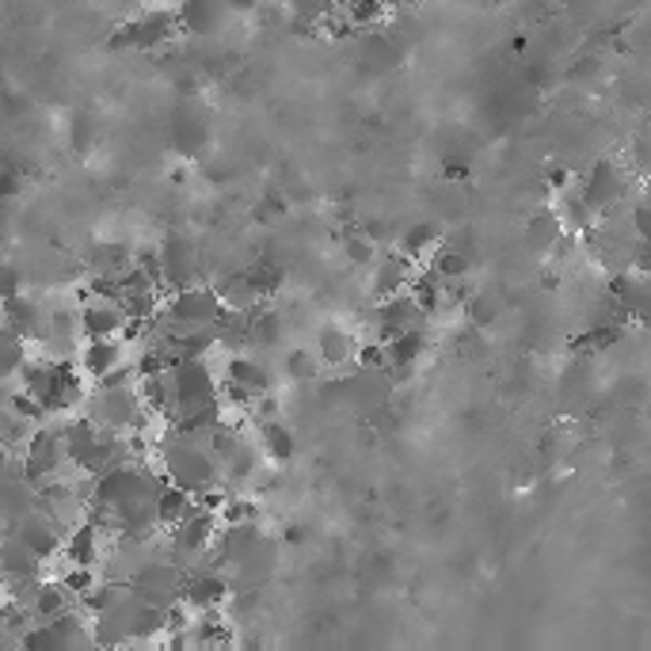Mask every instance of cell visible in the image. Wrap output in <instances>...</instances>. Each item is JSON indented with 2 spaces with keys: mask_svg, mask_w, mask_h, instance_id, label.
<instances>
[{
  "mask_svg": "<svg viewBox=\"0 0 651 651\" xmlns=\"http://www.w3.org/2000/svg\"><path fill=\"white\" fill-rule=\"evenodd\" d=\"M171 393H176V408H171V419H176L202 404L221 400V378L214 373L209 358H183L171 366Z\"/></svg>",
  "mask_w": 651,
  "mask_h": 651,
  "instance_id": "6da1fadb",
  "label": "cell"
},
{
  "mask_svg": "<svg viewBox=\"0 0 651 651\" xmlns=\"http://www.w3.org/2000/svg\"><path fill=\"white\" fill-rule=\"evenodd\" d=\"M161 256H164V294L206 282V271L199 267V248L183 233H171L161 244Z\"/></svg>",
  "mask_w": 651,
  "mask_h": 651,
  "instance_id": "7a4b0ae2",
  "label": "cell"
},
{
  "mask_svg": "<svg viewBox=\"0 0 651 651\" xmlns=\"http://www.w3.org/2000/svg\"><path fill=\"white\" fill-rule=\"evenodd\" d=\"M130 317H126L123 302H111V297H88L80 305V328H85V340H115L126 332Z\"/></svg>",
  "mask_w": 651,
  "mask_h": 651,
  "instance_id": "3957f363",
  "label": "cell"
},
{
  "mask_svg": "<svg viewBox=\"0 0 651 651\" xmlns=\"http://www.w3.org/2000/svg\"><path fill=\"white\" fill-rule=\"evenodd\" d=\"M179 16L168 9H156V12H145L141 20H133L130 27H123V31L115 35V47H161V42H168L171 35H176Z\"/></svg>",
  "mask_w": 651,
  "mask_h": 651,
  "instance_id": "277c9868",
  "label": "cell"
},
{
  "mask_svg": "<svg viewBox=\"0 0 651 651\" xmlns=\"http://www.w3.org/2000/svg\"><path fill=\"white\" fill-rule=\"evenodd\" d=\"M130 343L123 340V335H115V340H85V347H80V355H77V362H80V370L88 373V381H100V378H107L111 370H118L123 362H130Z\"/></svg>",
  "mask_w": 651,
  "mask_h": 651,
  "instance_id": "5b68a950",
  "label": "cell"
},
{
  "mask_svg": "<svg viewBox=\"0 0 651 651\" xmlns=\"http://www.w3.org/2000/svg\"><path fill=\"white\" fill-rule=\"evenodd\" d=\"M423 317H426V312L419 309V302H416V294H411V290H404V294H396V297H381V305H378V335H381V343L393 340L396 332H408V328L423 324Z\"/></svg>",
  "mask_w": 651,
  "mask_h": 651,
  "instance_id": "8992f818",
  "label": "cell"
},
{
  "mask_svg": "<svg viewBox=\"0 0 651 651\" xmlns=\"http://www.w3.org/2000/svg\"><path fill=\"white\" fill-rule=\"evenodd\" d=\"M431 347V335L423 332V324L408 328V332H396L393 340H385V355H388V370L393 381H408L411 366L423 358V350Z\"/></svg>",
  "mask_w": 651,
  "mask_h": 651,
  "instance_id": "52a82bcc",
  "label": "cell"
},
{
  "mask_svg": "<svg viewBox=\"0 0 651 651\" xmlns=\"http://www.w3.org/2000/svg\"><path fill=\"white\" fill-rule=\"evenodd\" d=\"M47 320H50V309H42L31 294L4 297V324L24 335L27 343H39L42 335H47Z\"/></svg>",
  "mask_w": 651,
  "mask_h": 651,
  "instance_id": "ba28073f",
  "label": "cell"
},
{
  "mask_svg": "<svg viewBox=\"0 0 651 651\" xmlns=\"http://www.w3.org/2000/svg\"><path fill=\"white\" fill-rule=\"evenodd\" d=\"M419 264L411 256H385L373 264V290H378V297H396L404 294V290L411 286V279H416Z\"/></svg>",
  "mask_w": 651,
  "mask_h": 651,
  "instance_id": "9c48e42d",
  "label": "cell"
},
{
  "mask_svg": "<svg viewBox=\"0 0 651 651\" xmlns=\"http://www.w3.org/2000/svg\"><path fill=\"white\" fill-rule=\"evenodd\" d=\"M229 12L233 9H229L226 0H183L179 24H183V31H191V35H214L217 27L226 24Z\"/></svg>",
  "mask_w": 651,
  "mask_h": 651,
  "instance_id": "30bf717a",
  "label": "cell"
},
{
  "mask_svg": "<svg viewBox=\"0 0 651 651\" xmlns=\"http://www.w3.org/2000/svg\"><path fill=\"white\" fill-rule=\"evenodd\" d=\"M226 381H233V385H241V388H248L252 396H259V393H271V373H267V366L259 362V358H252V355H244V350H237V355H229V362H226V373H221Z\"/></svg>",
  "mask_w": 651,
  "mask_h": 651,
  "instance_id": "8fae6325",
  "label": "cell"
},
{
  "mask_svg": "<svg viewBox=\"0 0 651 651\" xmlns=\"http://www.w3.org/2000/svg\"><path fill=\"white\" fill-rule=\"evenodd\" d=\"M88 271L92 275H111V279H123L126 271L133 267V248L118 241H103V244H92V252L85 256Z\"/></svg>",
  "mask_w": 651,
  "mask_h": 651,
  "instance_id": "7c38bea8",
  "label": "cell"
},
{
  "mask_svg": "<svg viewBox=\"0 0 651 651\" xmlns=\"http://www.w3.org/2000/svg\"><path fill=\"white\" fill-rule=\"evenodd\" d=\"M259 450H264L267 465H286V461H294L297 443H294V434H290V426L282 423V419H267V423H259Z\"/></svg>",
  "mask_w": 651,
  "mask_h": 651,
  "instance_id": "4fadbf2b",
  "label": "cell"
},
{
  "mask_svg": "<svg viewBox=\"0 0 651 651\" xmlns=\"http://www.w3.org/2000/svg\"><path fill=\"white\" fill-rule=\"evenodd\" d=\"M317 355L324 366H347L358 355V340L343 324H324L317 335Z\"/></svg>",
  "mask_w": 651,
  "mask_h": 651,
  "instance_id": "5bb4252c",
  "label": "cell"
},
{
  "mask_svg": "<svg viewBox=\"0 0 651 651\" xmlns=\"http://www.w3.org/2000/svg\"><path fill=\"white\" fill-rule=\"evenodd\" d=\"M621 191H625V179H621L617 164H595V171H590L583 199H587L595 209H602V206H610V202H617Z\"/></svg>",
  "mask_w": 651,
  "mask_h": 651,
  "instance_id": "9a60e30c",
  "label": "cell"
},
{
  "mask_svg": "<svg viewBox=\"0 0 651 651\" xmlns=\"http://www.w3.org/2000/svg\"><path fill=\"white\" fill-rule=\"evenodd\" d=\"M156 511H161V526L171 529V526H179L187 514L199 511V496L168 481V484H164V492H161V499H156Z\"/></svg>",
  "mask_w": 651,
  "mask_h": 651,
  "instance_id": "2e32d148",
  "label": "cell"
},
{
  "mask_svg": "<svg viewBox=\"0 0 651 651\" xmlns=\"http://www.w3.org/2000/svg\"><path fill=\"white\" fill-rule=\"evenodd\" d=\"M214 286H217V294H221V302H226L229 309L252 312V309H259V305H264V297H259V290L252 286L248 271L229 275V279H217Z\"/></svg>",
  "mask_w": 651,
  "mask_h": 651,
  "instance_id": "e0dca14e",
  "label": "cell"
},
{
  "mask_svg": "<svg viewBox=\"0 0 651 651\" xmlns=\"http://www.w3.org/2000/svg\"><path fill=\"white\" fill-rule=\"evenodd\" d=\"M443 248V233H438V226L434 221H416V226H408L404 229V237H400V252L404 256H411L419 264V259L426 256V252H438Z\"/></svg>",
  "mask_w": 651,
  "mask_h": 651,
  "instance_id": "ac0fdd59",
  "label": "cell"
},
{
  "mask_svg": "<svg viewBox=\"0 0 651 651\" xmlns=\"http://www.w3.org/2000/svg\"><path fill=\"white\" fill-rule=\"evenodd\" d=\"M560 241H564V226H560L557 214H537L526 226V244L534 252H541V256H549Z\"/></svg>",
  "mask_w": 651,
  "mask_h": 651,
  "instance_id": "d6986e66",
  "label": "cell"
},
{
  "mask_svg": "<svg viewBox=\"0 0 651 651\" xmlns=\"http://www.w3.org/2000/svg\"><path fill=\"white\" fill-rule=\"evenodd\" d=\"M282 317L275 309H252V347H264V350H275L282 343Z\"/></svg>",
  "mask_w": 651,
  "mask_h": 651,
  "instance_id": "ffe728a7",
  "label": "cell"
},
{
  "mask_svg": "<svg viewBox=\"0 0 651 651\" xmlns=\"http://www.w3.org/2000/svg\"><path fill=\"white\" fill-rule=\"evenodd\" d=\"M27 358H31V343L4 324V381H9V385H16V378H20V370H24Z\"/></svg>",
  "mask_w": 651,
  "mask_h": 651,
  "instance_id": "44dd1931",
  "label": "cell"
},
{
  "mask_svg": "<svg viewBox=\"0 0 651 651\" xmlns=\"http://www.w3.org/2000/svg\"><path fill=\"white\" fill-rule=\"evenodd\" d=\"M431 267L443 275V279H465L469 275V252L458 248V244H443V248L431 256Z\"/></svg>",
  "mask_w": 651,
  "mask_h": 651,
  "instance_id": "7402d4cb",
  "label": "cell"
},
{
  "mask_svg": "<svg viewBox=\"0 0 651 651\" xmlns=\"http://www.w3.org/2000/svg\"><path fill=\"white\" fill-rule=\"evenodd\" d=\"M320 355H312V350L305 347H294L286 350V378L294 381V385H309V381L320 378Z\"/></svg>",
  "mask_w": 651,
  "mask_h": 651,
  "instance_id": "603a6c76",
  "label": "cell"
},
{
  "mask_svg": "<svg viewBox=\"0 0 651 651\" xmlns=\"http://www.w3.org/2000/svg\"><path fill=\"white\" fill-rule=\"evenodd\" d=\"M343 256H347L350 267H370L373 256H378V244H373L366 233H355L343 241Z\"/></svg>",
  "mask_w": 651,
  "mask_h": 651,
  "instance_id": "cb8c5ba5",
  "label": "cell"
},
{
  "mask_svg": "<svg viewBox=\"0 0 651 651\" xmlns=\"http://www.w3.org/2000/svg\"><path fill=\"white\" fill-rule=\"evenodd\" d=\"M385 9H388V0H350L347 16L355 27H362V24H378V20L385 16Z\"/></svg>",
  "mask_w": 651,
  "mask_h": 651,
  "instance_id": "d4e9b609",
  "label": "cell"
},
{
  "mask_svg": "<svg viewBox=\"0 0 651 651\" xmlns=\"http://www.w3.org/2000/svg\"><path fill=\"white\" fill-rule=\"evenodd\" d=\"M248 279H252V286L259 290V297H271L275 290L282 286V267H275V264H256L248 271Z\"/></svg>",
  "mask_w": 651,
  "mask_h": 651,
  "instance_id": "484cf974",
  "label": "cell"
},
{
  "mask_svg": "<svg viewBox=\"0 0 651 651\" xmlns=\"http://www.w3.org/2000/svg\"><path fill=\"white\" fill-rule=\"evenodd\" d=\"M461 312H465V317L473 320V328H488L492 320H496V305H492L484 294H473V297H469V305H465Z\"/></svg>",
  "mask_w": 651,
  "mask_h": 651,
  "instance_id": "4316f807",
  "label": "cell"
},
{
  "mask_svg": "<svg viewBox=\"0 0 651 651\" xmlns=\"http://www.w3.org/2000/svg\"><path fill=\"white\" fill-rule=\"evenodd\" d=\"M24 279H20V271H16V264H4V297H16V294H24Z\"/></svg>",
  "mask_w": 651,
  "mask_h": 651,
  "instance_id": "83f0119b",
  "label": "cell"
},
{
  "mask_svg": "<svg viewBox=\"0 0 651 651\" xmlns=\"http://www.w3.org/2000/svg\"><path fill=\"white\" fill-rule=\"evenodd\" d=\"M305 537H309V529H305L302 522H290V526L282 529V541H286V545H302Z\"/></svg>",
  "mask_w": 651,
  "mask_h": 651,
  "instance_id": "f1b7e54d",
  "label": "cell"
},
{
  "mask_svg": "<svg viewBox=\"0 0 651 651\" xmlns=\"http://www.w3.org/2000/svg\"><path fill=\"white\" fill-rule=\"evenodd\" d=\"M226 4H229L233 12H252V9L259 4V0H226Z\"/></svg>",
  "mask_w": 651,
  "mask_h": 651,
  "instance_id": "f546056e",
  "label": "cell"
}]
</instances>
